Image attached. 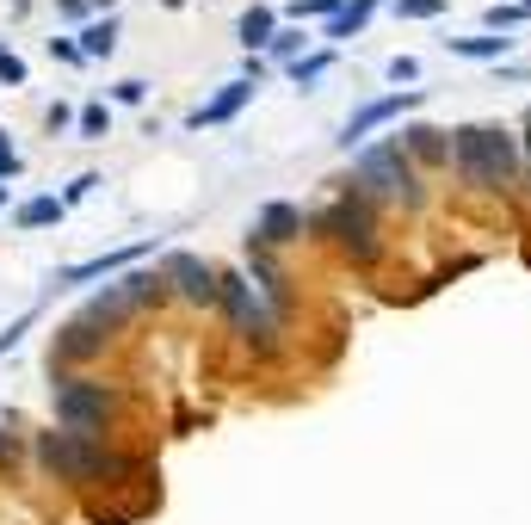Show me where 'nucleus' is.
<instances>
[{"label": "nucleus", "mask_w": 531, "mask_h": 525, "mask_svg": "<svg viewBox=\"0 0 531 525\" xmlns=\"http://www.w3.org/2000/svg\"><path fill=\"white\" fill-rule=\"evenodd\" d=\"M50 402H56V420L68 433H93V427H105V414H112V396H105V383H93V377H56Z\"/></svg>", "instance_id": "7ed1b4c3"}, {"label": "nucleus", "mask_w": 531, "mask_h": 525, "mask_svg": "<svg viewBox=\"0 0 531 525\" xmlns=\"http://www.w3.org/2000/svg\"><path fill=\"white\" fill-rule=\"evenodd\" d=\"M0 204H7V186H0Z\"/></svg>", "instance_id": "2f4dec72"}, {"label": "nucleus", "mask_w": 531, "mask_h": 525, "mask_svg": "<svg viewBox=\"0 0 531 525\" xmlns=\"http://www.w3.org/2000/svg\"><path fill=\"white\" fill-rule=\"evenodd\" d=\"M81 136H105V105H81Z\"/></svg>", "instance_id": "b1692460"}, {"label": "nucleus", "mask_w": 531, "mask_h": 525, "mask_svg": "<svg viewBox=\"0 0 531 525\" xmlns=\"http://www.w3.org/2000/svg\"><path fill=\"white\" fill-rule=\"evenodd\" d=\"M93 186H105V180H99V173H81V180H75V186H68V192H62V204H81V198H87Z\"/></svg>", "instance_id": "a878e982"}, {"label": "nucleus", "mask_w": 531, "mask_h": 525, "mask_svg": "<svg viewBox=\"0 0 531 525\" xmlns=\"http://www.w3.org/2000/svg\"><path fill=\"white\" fill-rule=\"evenodd\" d=\"M0 81H7V87H25V62H19L7 44H0Z\"/></svg>", "instance_id": "5701e85b"}, {"label": "nucleus", "mask_w": 531, "mask_h": 525, "mask_svg": "<svg viewBox=\"0 0 531 525\" xmlns=\"http://www.w3.org/2000/svg\"><path fill=\"white\" fill-rule=\"evenodd\" d=\"M328 229L340 235V248H346L352 260H371V254H377V229H371V210H365L359 198H340V204L328 210Z\"/></svg>", "instance_id": "39448f33"}, {"label": "nucleus", "mask_w": 531, "mask_h": 525, "mask_svg": "<svg viewBox=\"0 0 531 525\" xmlns=\"http://www.w3.org/2000/svg\"><path fill=\"white\" fill-rule=\"evenodd\" d=\"M13 451H19V439H13L7 427H0V464H7V458H13Z\"/></svg>", "instance_id": "7c9ffc66"}, {"label": "nucleus", "mask_w": 531, "mask_h": 525, "mask_svg": "<svg viewBox=\"0 0 531 525\" xmlns=\"http://www.w3.org/2000/svg\"><path fill=\"white\" fill-rule=\"evenodd\" d=\"M247 99H254V81L241 75V81H229V87H223L217 99H204V105H198V112H192V130H204V124H229V118L241 112Z\"/></svg>", "instance_id": "1a4fd4ad"}, {"label": "nucleus", "mask_w": 531, "mask_h": 525, "mask_svg": "<svg viewBox=\"0 0 531 525\" xmlns=\"http://www.w3.org/2000/svg\"><path fill=\"white\" fill-rule=\"evenodd\" d=\"M161 278H167V285H180L192 303H210V297H223V278L210 272L198 254H167V272H161Z\"/></svg>", "instance_id": "0eeeda50"}, {"label": "nucleus", "mask_w": 531, "mask_h": 525, "mask_svg": "<svg viewBox=\"0 0 531 525\" xmlns=\"http://www.w3.org/2000/svg\"><path fill=\"white\" fill-rule=\"evenodd\" d=\"M359 180H365V192H377V198L420 204L414 167H408V155H402V136H396V143H377V149H365V155H359Z\"/></svg>", "instance_id": "20e7f679"}, {"label": "nucleus", "mask_w": 531, "mask_h": 525, "mask_svg": "<svg viewBox=\"0 0 531 525\" xmlns=\"http://www.w3.org/2000/svg\"><path fill=\"white\" fill-rule=\"evenodd\" d=\"M266 50H272L278 62H291V56L303 50V31H272V44H266Z\"/></svg>", "instance_id": "4be33fe9"}, {"label": "nucleus", "mask_w": 531, "mask_h": 525, "mask_svg": "<svg viewBox=\"0 0 531 525\" xmlns=\"http://www.w3.org/2000/svg\"><path fill=\"white\" fill-rule=\"evenodd\" d=\"M389 13H396V19H439L445 0H389Z\"/></svg>", "instance_id": "6ab92c4d"}, {"label": "nucleus", "mask_w": 531, "mask_h": 525, "mask_svg": "<svg viewBox=\"0 0 531 525\" xmlns=\"http://www.w3.org/2000/svg\"><path fill=\"white\" fill-rule=\"evenodd\" d=\"M414 105H420V93H414V87H402V93H383V99L359 105V112L346 118V130H340V149H352V143H365V136H371L377 124H389V118H402V112H414Z\"/></svg>", "instance_id": "423d86ee"}, {"label": "nucleus", "mask_w": 531, "mask_h": 525, "mask_svg": "<svg viewBox=\"0 0 531 525\" xmlns=\"http://www.w3.org/2000/svg\"><path fill=\"white\" fill-rule=\"evenodd\" d=\"M451 161L470 186H488V192L513 186V173H519V149H513V136L501 124H464L457 143H451Z\"/></svg>", "instance_id": "f257e3e1"}, {"label": "nucleus", "mask_w": 531, "mask_h": 525, "mask_svg": "<svg viewBox=\"0 0 531 525\" xmlns=\"http://www.w3.org/2000/svg\"><path fill=\"white\" fill-rule=\"evenodd\" d=\"M62 198H25L19 204V229H44V223H62Z\"/></svg>", "instance_id": "dca6fc26"}, {"label": "nucleus", "mask_w": 531, "mask_h": 525, "mask_svg": "<svg viewBox=\"0 0 531 525\" xmlns=\"http://www.w3.org/2000/svg\"><path fill=\"white\" fill-rule=\"evenodd\" d=\"M346 7V0H297V7H291V19H334Z\"/></svg>", "instance_id": "412c9836"}, {"label": "nucleus", "mask_w": 531, "mask_h": 525, "mask_svg": "<svg viewBox=\"0 0 531 525\" xmlns=\"http://www.w3.org/2000/svg\"><path fill=\"white\" fill-rule=\"evenodd\" d=\"M13 173H19V149L7 143V136H0V186H7V180H13Z\"/></svg>", "instance_id": "bb28decb"}, {"label": "nucleus", "mask_w": 531, "mask_h": 525, "mask_svg": "<svg viewBox=\"0 0 531 525\" xmlns=\"http://www.w3.org/2000/svg\"><path fill=\"white\" fill-rule=\"evenodd\" d=\"M112 93H118V105H143L149 99V81H118Z\"/></svg>", "instance_id": "393cba45"}, {"label": "nucleus", "mask_w": 531, "mask_h": 525, "mask_svg": "<svg viewBox=\"0 0 531 525\" xmlns=\"http://www.w3.org/2000/svg\"><path fill=\"white\" fill-rule=\"evenodd\" d=\"M513 38H451V56H470V62H501Z\"/></svg>", "instance_id": "2eb2a0df"}, {"label": "nucleus", "mask_w": 531, "mask_h": 525, "mask_svg": "<svg viewBox=\"0 0 531 525\" xmlns=\"http://www.w3.org/2000/svg\"><path fill=\"white\" fill-rule=\"evenodd\" d=\"M525 155H531V136H525Z\"/></svg>", "instance_id": "473e14b6"}, {"label": "nucleus", "mask_w": 531, "mask_h": 525, "mask_svg": "<svg viewBox=\"0 0 531 525\" xmlns=\"http://www.w3.org/2000/svg\"><path fill=\"white\" fill-rule=\"evenodd\" d=\"M272 19H278L272 7H247V13H241V25H235V38H241L247 50H260V44H272Z\"/></svg>", "instance_id": "ddd939ff"}, {"label": "nucleus", "mask_w": 531, "mask_h": 525, "mask_svg": "<svg viewBox=\"0 0 531 525\" xmlns=\"http://www.w3.org/2000/svg\"><path fill=\"white\" fill-rule=\"evenodd\" d=\"M223 297H229V309H235V322H241V334H272V322H266V309H260V297L247 291V278H223Z\"/></svg>", "instance_id": "9b49d317"}, {"label": "nucleus", "mask_w": 531, "mask_h": 525, "mask_svg": "<svg viewBox=\"0 0 531 525\" xmlns=\"http://www.w3.org/2000/svg\"><path fill=\"white\" fill-rule=\"evenodd\" d=\"M328 62H334L328 50H322V56H297V62H291V81H297V87H309V81H322V75H328Z\"/></svg>", "instance_id": "a211bd4d"}, {"label": "nucleus", "mask_w": 531, "mask_h": 525, "mask_svg": "<svg viewBox=\"0 0 531 525\" xmlns=\"http://www.w3.org/2000/svg\"><path fill=\"white\" fill-rule=\"evenodd\" d=\"M25 328H31V315H19V322H13L7 334H0V353H7V346H19V334H25Z\"/></svg>", "instance_id": "c756f323"}, {"label": "nucleus", "mask_w": 531, "mask_h": 525, "mask_svg": "<svg viewBox=\"0 0 531 525\" xmlns=\"http://www.w3.org/2000/svg\"><path fill=\"white\" fill-rule=\"evenodd\" d=\"M50 56H56V62H81V44H75V38H50Z\"/></svg>", "instance_id": "cd10ccee"}, {"label": "nucleus", "mask_w": 531, "mask_h": 525, "mask_svg": "<svg viewBox=\"0 0 531 525\" xmlns=\"http://www.w3.org/2000/svg\"><path fill=\"white\" fill-rule=\"evenodd\" d=\"M414 75H420L414 56H396V62H389V81H414Z\"/></svg>", "instance_id": "c85d7f7f"}, {"label": "nucleus", "mask_w": 531, "mask_h": 525, "mask_svg": "<svg viewBox=\"0 0 531 525\" xmlns=\"http://www.w3.org/2000/svg\"><path fill=\"white\" fill-rule=\"evenodd\" d=\"M149 254V241H136V248H118V254H99V260H81V266H62L56 272V285H87V278H105V272H118L130 260H143Z\"/></svg>", "instance_id": "9d476101"}, {"label": "nucleus", "mask_w": 531, "mask_h": 525, "mask_svg": "<svg viewBox=\"0 0 531 525\" xmlns=\"http://www.w3.org/2000/svg\"><path fill=\"white\" fill-rule=\"evenodd\" d=\"M371 13H377V0H346V7L328 19L322 38H334V44H340V38H352V31H365V19H371Z\"/></svg>", "instance_id": "f8f14e48"}, {"label": "nucleus", "mask_w": 531, "mask_h": 525, "mask_svg": "<svg viewBox=\"0 0 531 525\" xmlns=\"http://www.w3.org/2000/svg\"><path fill=\"white\" fill-rule=\"evenodd\" d=\"M56 7H62L68 19H87V25H93V13H105V19H112V7H118V0H56Z\"/></svg>", "instance_id": "aec40b11"}, {"label": "nucleus", "mask_w": 531, "mask_h": 525, "mask_svg": "<svg viewBox=\"0 0 531 525\" xmlns=\"http://www.w3.org/2000/svg\"><path fill=\"white\" fill-rule=\"evenodd\" d=\"M408 149H414V155H427V161H445V155H451V149H445V130H427V124H414V130H408Z\"/></svg>", "instance_id": "f3484780"}, {"label": "nucleus", "mask_w": 531, "mask_h": 525, "mask_svg": "<svg viewBox=\"0 0 531 525\" xmlns=\"http://www.w3.org/2000/svg\"><path fill=\"white\" fill-rule=\"evenodd\" d=\"M75 44H81V56H112L118 50V25L112 19H93V25H81Z\"/></svg>", "instance_id": "4468645a"}, {"label": "nucleus", "mask_w": 531, "mask_h": 525, "mask_svg": "<svg viewBox=\"0 0 531 525\" xmlns=\"http://www.w3.org/2000/svg\"><path fill=\"white\" fill-rule=\"evenodd\" d=\"M303 235V210L297 204H266L260 210V223H254V235H247V248H278V241H297Z\"/></svg>", "instance_id": "6e6552de"}, {"label": "nucleus", "mask_w": 531, "mask_h": 525, "mask_svg": "<svg viewBox=\"0 0 531 525\" xmlns=\"http://www.w3.org/2000/svg\"><path fill=\"white\" fill-rule=\"evenodd\" d=\"M38 458L56 470V476H124L130 464L124 458H105V451L93 445V433H44L38 439Z\"/></svg>", "instance_id": "f03ea898"}]
</instances>
